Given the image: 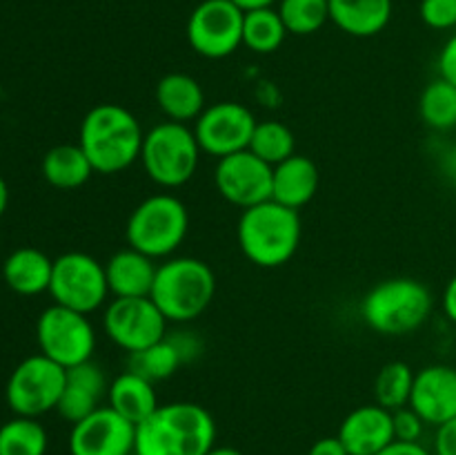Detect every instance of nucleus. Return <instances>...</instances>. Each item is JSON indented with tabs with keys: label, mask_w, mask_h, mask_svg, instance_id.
I'll list each match as a JSON object with an SVG mask.
<instances>
[{
	"label": "nucleus",
	"mask_w": 456,
	"mask_h": 455,
	"mask_svg": "<svg viewBox=\"0 0 456 455\" xmlns=\"http://www.w3.org/2000/svg\"><path fill=\"white\" fill-rule=\"evenodd\" d=\"M216 446V422L194 401L160 404L136 426L134 455H208Z\"/></svg>",
	"instance_id": "nucleus-1"
},
{
	"label": "nucleus",
	"mask_w": 456,
	"mask_h": 455,
	"mask_svg": "<svg viewBox=\"0 0 456 455\" xmlns=\"http://www.w3.org/2000/svg\"><path fill=\"white\" fill-rule=\"evenodd\" d=\"M142 125L127 107L101 103L85 114L78 145L96 174H118L141 161Z\"/></svg>",
	"instance_id": "nucleus-2"
},
{
	"label": "nucleus",
	"mask_w": 456,
	"mask_h": 455,
	"mask_svg": "<svg viewBox=\"0 0 456 455\" xmlns=\"http://www.w3.org/2000/svg\"><path fill=\"white\" fill-rule=\"evenodd\" d=\"M301 214L276 201H263L243 210L236 226L240 252L258 268H281L301 245Z\"/></svg>",
	"instance_id": "nucleus-3"
},
{
	"label": "nucleus",
	"mask_w": 456,
	"mask_h": 455,
	"mask_svg": "<svg viewBox=\"0 0 456 455\" xmlns=\"http://www.w3.org/2000/svg\"><path fill=\"white\" fill-rule=\"evenodd\" d=\"M216 275L196 257H169L159 263L150 299L172 324L199 319L214 302Z\"/></svg>",
	"instance_id": "nucleus-4"
},
{
	"label": "nucleus",
	"mask_w": 456,
	"mask_h": 455,
	"mask_svg": "<svg viewBox=\"0 0 456 455\" xmlns=\"http://www.w3.org/2000/svg\"><path fill=\"white\" fill-rule=\"evenodd\" d=\"M430 288L414 277L379 281L361 302V317L379 335L401 337L421 328L432 312Z\"/></svg>",
	"instance_id": "nucleus-5"
},
{
	"label": "nucleus",
	"mask_w": 456,
	"mask_h": 455,
	"mask_svg": "<svg viewBox=\"0 0 456 455\" xmlns=\"http://www.w3.org/2000/svg\"><path fill=\"white\" fill-rule=\"evenodd\" d=\"M190 230L187 205L169 192L142 199L132 210L125 226L129 248L151 259H169L185 241Z\"/></svg>",
	"instance_id": "nucleus-6"
},
{
	"label": "nucleus",
	"mask_w": 456,
	"mask_h": 455,
	"mask_svg": "<svg viewBox=\"0 0 456 455\" xmlns=\"http://www.w3.org/2000/svg\"><path fill=\"white\" fill-rule=\"evenodd\" d=\"M200 154L203 152L190 125L163 120L145 132L141 163L156 186L176 190L194 178Z\"/></svg>",
	"instance_id": "nucleus-7"
},
{
	"label": "nucleus",
	"mask_w": 456,
	"mask_h": 455,
	"mask_svg": "<svg viewBox=\"0 0 456 455\" xmlns=\"http://www.w3.org/2000/svg\"><path fill=\"white\" fill-rule=\"evenodd\" d=\"M67 368L45 357L43 352L25 357L12 370L4 386V400L9 409L22 418H36L56 410L65 388Z\"/></svg>",
	"instance_id": "nucleus-8"
},
{
	"label": "nucleus",
	"mask_w": 456,
	"mask_h": 455,
	"mask_svg": "<svg viewBox=\"0 0 456 455\" xmlns=\"http://www.w3.org/2000/svg\"><path fill=\"white\" fill-rule=\"evenodd\" d=\"M36 342L45 357L61 364L62 368H71L94 360L96 330L89 315L52 303L36 321Z\"/></svg>",
	"instance_id": "nucleus-9"
},
{
	"label": "nucleus",
	"mask_w": 456,
	"mask_h": 455,
	"mask_svg": "<svg viewBox=\"0 0 456 455\" xmlns=\"http://www.w3.org/2000/svg\"><path fill=\"white\" fill-rule=\"evenodd\" d=\"M49 294L58 306L71 308L83 315L105 306L110 297L105 263L87 252H65L53 259Z\"/></svg>",
	"instance_id": "nucleus-10"
},
{
	"label": "nucleus",
	"mask_w": 456,
	"mask_h": 455,
	"mask_svg": "<svg viewBox=\"0 0 456 455\" xmlns=\"http://www.w3.org/2000/svg\"><path fill=\"white\" fill-rule=\"evenodd\" d=\"M245 12L232 0H203L187 21V43L199 56L221 61L243 45Z\"/></svg>",
	"instance_id": "nucleus-11"
},
{
	"label": "nucleus",
	"mask_w": 456,
	"mask_h": 455,
	"mask_svg": "<svg viewBox=\"0 0 456 455\" xmlns=\"http://www.w3.org/2000/svg\"><path fill=\"white\" fill-rule=\"evenodd\" d=\"M167 324L150 297H114L102 315V328L110 342L129 355L160 342L167 335Z\"/></svg>",
	"instance_id": "nucleus-12"
},
{
	"label": "nucleus",
	"mask_w": 456,
	"mask_h": 455,
	"mask_svg": "<svg viewBox=\"0 0 456 455\" xmlns=\"http://www.w3.org/2000/svg\"><path fill=\"white\" fill-rule=\"evenodd\" d=\"M256 116L248 105L236 101H218L203 110L194 120V136L203 154L223 159L249 147Z\"/></svg>",
	"instance_id": "nucleus-13"
},
{
	"label": "nucleus",
	"mask_w": 456,
	"mask_h": 455,
	"mask_svg": "<svg viewBox=\"0 0 456 455\" xmlns=\"http://www.w3.org/2000/svg\"><path fill=\"white\" fill-rule=\"evenodd\" d=\"M274 168L258 159L254 152L243 150L218 159L214 168V186L227 203L240 210L272 199Z\"/></svg>",
	"instance_id": "nucleus-14"
},
{
	"label": "nucleus",
	"mask_w": 456,
	"mask_h": 455,
	"mask_svg": "<svg viewBox=\"0 0 456 455\" xmlns=\"http://www.w3.org/2000/svg\"><path fill=\"white\" fill-rule=\"evenodd\" d=\"M136 446V424L110 406H101L80 422L71 424V455H132Z\"/></svg>",
	"instance_id": "nucleus-15"
},
{
	"label": "nucleus",
	"mask_w": 456,
	"mask_h": 455,
	"mask_svg": "<svg viewBox=\"0 0 456 455\" xmlns=\"http://www.w3.org/2000/svg\"><path fill=\"white\" fill-rule=\"evenodd\" d=\"M423 422L441 426L456 418V368L445 364H432L414 375L410 404Z\"/></svg>",
	"instance_id": "nucleus-16"
},
{
	"label": "nucleus",
	"mask_w": 456,
	"mask_h": 455,
	"mask_svg": "<svg viewBox=\"0 0 456 455\" xmlns=\"http://www.w3.org/2000/svg\"><path fill=\"white\" fill-rule=\"evenodd\" d=\"M107 391H110V382L101 364L89 360L71 366L67 368L65 388L56 406L58 415L69 424L80 422L101 409L102 400H107Z\"/></svg>",
	"instance_id": "nucleus-17"
},
{
	"label": "nucleus",
	"mask_w": 456,
	"mask_h": 455,
	"mask_svg": "<svg viewBox=\"0 0 456 455\" xmlns=\"http://www.w3.org/2000/svg\"><path fill=\"white\" fill-rule=\"evenodd\" d=\"M338 440L350 455H377L395 442L392 410L365 404L350 410L338 426Z\"/></svg>",
	"instance_id": "nucleus-18"
},
{
	"label": "nucleus",
	"mask_w": 456,
	"mask_h": 455,
	"mask_svg": "<svg viewBox=\"0 0 456 455\" xmlns=\"http://www.w3.org/2000/svg\"><path fill=\"white\" fill-rule=\"evenodd\" d=\"M321 172L319 165L303 154H292L283 163L274 165L272 174V201L301 210L310 203L319 192Z\"/></svg>",
	"instance_id": "nucleus-19"
},
{
	"label": "nucleus",
	"mask_w": 456,
	"mask_h": 455,
	"mask_svg": "<svg viewBox=\"0 0 456 455\" xmlns=\"http://www.w3.org/2000/svg\"><path fill=\"white\" fill-rule=\"evenodd\" d=\"M156 270H159L156 259L147 257L129 245L118 250L105 263L110 294L114 297H150Z\"/></svg>",
	"instance_id": "nucleus-20"
},
{
	"label": "nucleus",
	"mask_w": 456,
	"mask_h": 455,
	"mask_svg": "<svg viewBox=\"0 0 456 455\" xmlns=\"http://www.w3.org/2000/svg\"><path fill=\"white\" fill-rule=\"evenodd\" d=\"M156 105L174 123H194L208 107L203 85L185 71H169L156 83Z\"/></svg>",
	"instance_id": "nucleus-21"
},
{
	"label": "nucleus",
	"mask_w": 456,
	"mask_h": 455,
	"mask_svg": "<svg viewBox=\"0 0 456 455\" xmlns=\"http://www.w3.org/2000/svg\"><path fill=\"white\" fill-rule=\"evenodd\" d=\"M52 272L53 259H49L43 250L31 248V245L13 250L3 263L4 284L16 294H22V297L49 293Z\"/></svg>",
	"instance_id": "nucleus-22"
},
{
	"label": "nucleus",
	"mask_w": 456,
	"mask_h": 455,
	"mask_svg": "<svg viewBox=\"0 0 456 455\" xmlns=\"http://www.w3.org/2000/svg\"><path fill=\"white\" fill-rule=\"evenodd\" d=\"M330 21L354 38L377 36L390 25L392 0H328Z\"/></svg>",
	"instance_id": "nucleus-23"
},
{
	"label": "nucleus",
	"mask_w": 456,
	"mask_h": 455,
	"mask_svg": "<svg viewBox=\"0 0 456 455\" xmlns=\"http://www.w3.org/2000/svg\"><path fill=\"white\" fill-rule=\"evenodd\" d=\"M107 406L138 426V424L145 422L160 404L159 395H156L154 382L141 377V375L134 373V370H125V373L116 375L110 382Z\"/></svg>",
	"instance_id": "nucleus-24"
},
{
	"label": "nucleus",
	"mask_w": 456,
	"mask_h": 455,
	"mask_svg": "<svg viewBox=\"0 0 456 455\" xmlns=\"http://www.w3.org/2000/svg\"><path fill=\"white\" fill-rule=\"evenodd\" d=\"M40 172L56 190H78L92 178V174H96L78 143H61L47 150L40 163Z\"/></svg>",
	"instance_id": "nucleus-25"
},
{
	"label": "nucleus",
	"mask_w": 456,
	"mask_h": 455,
	"mask_svg": "<svg viewBox=\"0 0 456 455\" xmlns=\"http://www.w3.org/2000/svg\"><path fill=\"white\" fill-rule=\"evenodd\" d=\"M288 29L279 9L263 7L245 12L243 45L254 54H274L283 45Z\"/></svg>",
	"instance_id": "nucleus-26"
},
{
	"label": "nucleus",
	"mask_w": 456,
	"mask_h": 455,
	"mask_svg": "<svg viewBox=\"0 0 456 455\" xmlns=\"http://www.w3.org/2000/svg\"><path fill=\"white\" fill-rule=\"evenodd\" d=\"M183 366V357L178 352L176 343L172 342L169 335H165L160 342L151 343V346L142 348V351L132 352L127 360V370H134L141 377L150 379V382H165Z\"/></svg>",
	"instance_id": "nucleus-27"
},
{
	"label": "nucleus",
	"mask_w": 456,
	"mask_h": 455,
	"mask_svg": "<svg viewBox=\"0 0 456 455\" xmlns=\"http://www.w3.org/2000/svg\"><path fill=\"white\" fill-rule=\"evenodd\" d=\"M47 444V431L36 418L16 415L0 426V455H45Z\"/></svg>",
	"instance_id": "nucleus-28"
},
{
	"label": "nucleus",
	"mask_w": 456,
	"mask_h": 455,
	"mask_svg": "<svg viewBox=\"0 0 456 455\" xmlns=\"http://www.w3.org/2000/svg\"><path fill=\"white\" fill-rule=\"evenodd\" d=\"M419 114L421 120L432 129L448 132L456 128V85L445 79L432 80L426 85L419 98Z\"/></svg>",
	"instance_id": "nucleus-29"
},
{
	"label": "nucleus",
	"mask_w": 456,
	"mask_h": 455,
	"mask_svg": "<svg viewBox=\"0 0 456 455\" xmlns=\"http://www.w3.org/2000/svg\"><path fill=\"white\" fill-rule=\"evenodd\" d=\"M248 150L274 168L297 154V138H294L292 129L281 120H256Z\"/></svg>",
	"instance_id": "nucleus-30"
},
{
	"label": "nucleus",
	"mask_w": 456,
	"mask_h": 455,
	"mask_svg": "<svg viewBox=\"0 0 456 455\" xmlns=\"http://www.w3.org/2000/svg\"><path fill=\"white\" fill-rule=\"evenodd\" d=\"M414 370L405 361H387L374 379V400L387 410H399L410 404L414 386Z\"/></svg>",
	"instance_id": "nucleus-31"
},
{
	"label": "nucleus",
	"mask_w": 456,
	"mask_h": 455,
	"mask_svg": "<svg viewBox=\"0 0 456 455\" xmlns=\"http://www.w3.org/2000/svg\"><path fill=\"white\" fill-rule=\"evenodd\" d=\"M279 13L288 34H316L330 21L328 0H279Z\"/></svg>",
	"instance_id": "nucleus-32"
},
{
	"label": "nucleus",
	"mask_w": 456,
	"mask_h": 455,
	"mask_svg": "<svg viewBox=\"0 0 456 455\" xmlns=\"http://www.w3.org/2000/svg\"><path fill=\"white\" fill-rule=\"evenodd\" d=\"M419 13L430 29L445 31L456 27V0H421Z\"/></svg>",
	"instance_id": "nucleus-33"
},
{
	"label": "nucleus",
	"mask_w": 456,
	"mask_h": 455,
	"mask_svg": "<svg viewBox=\"0 0 456 455\" xmlns=\"http://www.w3.org/2000/svg\"><path fill=\"white\" fill-rule=\"evenodd\" d=\"M392 424H395V440L399 442H421L423 431L428 426L412 406L392 410Z\"/></svg>",
	"instance_id": "nucleus-34"
},
{
	"label": "nucleus",
	"mask_w": 456,
	"mask_h": 455,
	"mask_svg": "<svg viewBox=\"0 0 456 455\" xmlns=\"http://www.w3.org/2000/svg\"><path fill=\"white\" fill-rule=\"evenodd\" d=\"M435 455H456V418L436 426Z\"/></svg>",
	"instance_id": "nucleus-35"
},
{
	"label": "nucleus",
	"mask_w": 456,
	"mask_h": 455,
	"mask_svg": "<svg viewBox=\"0 0 456 455\" xmlns=\"http://www.w3.org/2000/svg\"><path fill=\"white\" fill-rule=\"evenodd\" d=\"M169 337H172V342L176 343L178 352H181L183 357V364L196 360V357L203 352V343H200V339L196 337L194 333H185V330H183V333H174L169 335Z\"/></svg>",
	"instance_id": "nucleus-36"
},
{
	"label": "nucleus",
	"mask_w": 456,
	"mask_h": 455,
	"mask_svg": "<svg viewBox=\"0 0 456 455\" xmlns=\"http://www.w3.org/2000/svg\"><path fill=\"white\" fill-rule=\"evenodd\" d=\"M439 76L445 79L448 83L456 85V34L448 38L439 54Z\"/></svg>",
	"instance_id": "nucleus-37"
},
{
	"label": "nucleus",
	"mask_w": 456,
	"mask_h": 455,
	"mask_svg": "<svg viewBox=\"0 0 456 455\" xmlns=\"http://www.w3.org/2000/svg\"><path fill=\"white\" fill-rule=\"evenodd\" d=\"M307 455H350L347 449L343 446V442L338 440V435H328L316 440L314 444L310 446Z\"/></svg>",
	"instance_id": "nucleus-38"
},
{
	"label": "nucleus",
	"mask_w": 456,
	"mask_h": 455,
	"mask_svg": "<svg viewBox=\"0 0 456 455\" xmlns=\"http://www.w3.org/2000/svg\"><path fill=\"white\" fill-rule=\"evenodd\" d=\"M377 455H432L421 442H399L395 440L390 446L381 451Z\"/></svg>",
	"instance_id": "nucleus-39"
},
{
	"label": "nucleus",
	"mask_w": 456,
	"mask_h": 455,
	"mask_svg": "<svg viewBox=\"0 0 456 455\" xmlns=\"http://www.w3.org/2000/svg\"><path fill=\"white\" fill-rule=\"evenodd\" d=\"M444 310L452 324H456V275L448 281L444 290Z\"/></svg>",
	"instance_id": "nucleus-40"
},
{
	"label": "nucleus",
	"mask_w": 456,
	"mask_h": 455,
	"mask_svg": "<svg viewBox=\"0 0 456 455\" xmlns=\"http://www.w3.org/2000/svg\"><path fill=\"white\" fill-rule=\"evenodd\" d=\"M236 7H240L243 12H252V9H263V7H272L279 0H232Z\"/></svg>",
	"instance_id": "nucleus-41"
},
{
	"label": "nucleus",
	"mask_w": 456,
	"mask_h": 455,
	"mask_svg": "<svg viewBox=\"0 0 456 455\" xmlns=\"http://www.w3.org/2000/svg\"><path fill=\"white\" fill-rule=\"evenodd\" d=\"M7 205H9V186L3 177H0V217L7 212Z\"/></svg>",
	"instance_id": "nucleus-42"
},
{
	"label": "nucleus",
	"mask_w": 456,
	"mask_h": 455,
	"mask_svg": "<svg viewBox=\"0 0 456 455\" xmlns=\"http://www.w3.org/2000/svg\"><path fill=\"white\" fill-rule=\"evenodd\" d=\"M208 455H243L239 449L234 446H214Z\"/></svg>",
	"instance_id": "nucleus-43"
}]
</instances>
